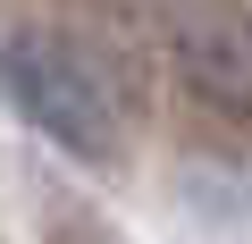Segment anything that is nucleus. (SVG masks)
<instances>
[{"label":"nucleus","instance_id":"nucleus-1","mask_svg":"<svg viewBox=\"0 0 252 244\" xmlns=\"http://www.w3.org/2000/svg\"><path fill=\"white\" fill-rule=\"evenodd\" d=\"M0 93H9V109L26 118V127L59 135L67 152L84 160H109L118 152V93L109 76L67 42V34H9L0 42Z\"/></svg>","mask_w":252,"mask_h":244},{"label":"nucleus","instance_id":"nucleus-2","mask_svg":"<svg viewBox=\"0 0 252 244\" xmlns=\"http://www.w3.org/2000/svg\"><path fill=\"white\" fill-rule=\"evenodd\" d=\"M168 59L193 101L252 127V17L235 0H168Z\"/></svg>","mask_w":252,"mask_h":244}]
</instances>
